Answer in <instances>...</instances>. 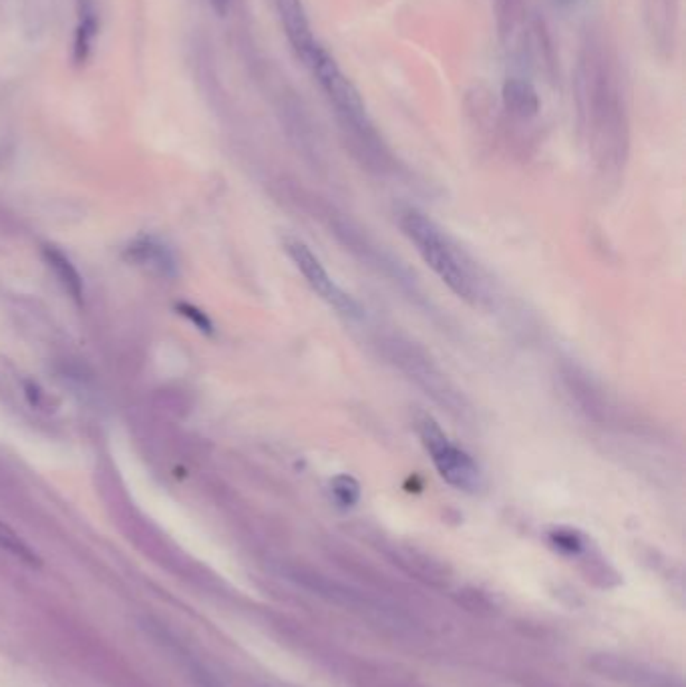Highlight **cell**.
I'll return each instance as SVG.
<instances>
[{"label":"cell","instance_id":"4","mask_svg":"<svg viewBox=\"0 0 686 687\" xmlns=\"http://www.w3.org/2000/svg\"><path fill=\"white\" fill-rule=\"evenodd\" d=\"M284 248L290 255V260L294 261V266L301 270V274L308 281V286L312 288V292L324 299L330 307H334L338 314L347 316L350 320H358L363 316V307L358 306L357 299L353 296H348L345 289H342L337 281H334L327 268L322 266V261L316 258L312 250L301 240H294L290 237L286 240Z\"/></svg>","mask_w":686,"mask_h":687},{"label":"cell","instance_id":"11","mask_svg":"<svg viewBox=\"0 0 686 687\" xmlns=\"http://www.w3.org/2000/svg\"><path fill=\"white\" fill-rule=\"evenodd\" d=\"M129 253L137 263L149 266V268H157L160 271H163V274L167 270L173 268V260L170 252L165 250V245L155 243L153 240H144V242L134 243L129 248Z\"/></svg>","mask_w":686,"mask_h":687},{"label":"cell","instance_id":"7","mask_svg":"<svg viewBox=\"0 0 686 687\" xmlns=\"http://www.w3.org/2000/svg\"><path fill=\"white\" fill-rule=\"evenodd\" d=\"M97 31H99V14H97L95 0H79V23L73 41L75 65L81 67L89 60Z\"/></svg>","mask_w":686,"mask_h":687},{"label":"cell","instance_id":"10","mask_svg":"<svg viewBox=\"0 0 686 687\" xmlns=\"http://www.w3.org/2000/svg\"><path fill=\"white\" fill-rule=\"evenodd\" d=\"M525 0H496V24L501 42L514 37L517 26L524 21Z\"/></svg>","mask_w":686,"mask_h":687},{"label":"cell","instance_id":"12","mask_svg":"<svg viewBox=\"0 0 686 687\" xmlns=\"http://www.w3.org/2000/svg\"><path fill=\"white\" fill-rule=\"evenodd\" d=\"M0 549L8 551L14 557H19L21 561L29 563V565H39V557L34 554L29 547H26L24 541L14 531H11L3 521H0Z\"/></svg>","mask_w":686,"mask_h":687},{"label":"cell","instance_id":"2","mask_svg":"<svg viewBox=\"0 0 686 687\" xmlns=\"http://www.w3.org/2000/svg\"><path fill=\"white\" fill-rule=\"evenodd\" d=\"M302 63L311 70L316 83L320 85V89L332 103V107L337 109L342 125L353 131L360 141H371L375 137V131L371 127V121H368L363 96H360L357 85L340 69L337 59L319 42L308 52Z\"/></svg>","mask_w":686,"mask_h":687},{"label":"cell","instance_id":"13","mask_svg":"<svg viewBox=\"0 0 686 687\" xmlns=\"http://www.w3.org/2000/svg\"><path fill=\"white\" fill-rule=\"evenodd\" d=\"M330 495L340 507H353L360 499V487L348 474H338V477H334L330 482Z\"/></svg>","mask_w":686,"mask_h":687},{"label":"cell","instance_id":"1","mask_svg":"<svg viewBox=\"0 0 686 687\" xmlns=\"http://www.w3.org/2000/svg\"><path fill=\"white\" fill-rule=\"evenodd\" d=\"M403 234L415 245L421 258L433 270V274L463 299L475 298V281L459 253L431 219L417 209H404L399 219Z\"/></svg>","mask_w":686,"mask_h":687},{"label":"cell","instance_id":"14","mask_svg":"<svg viewBox=\"0 0 686 687\" xmlns=\"http://www.w3.org/2000/svg\"><path fill=\"white\" fill-rule=\"evenodd\" d=\"M209 5H212V8L219 16H224L227 8H230V0H209Z\"/></svg>","mask_w":686,"mask_h":687},{"label":"cell","instance_id":"8","mask_svg":"<svg viewBox=\"0 0 686 687\" xmlns=\"http://www.w3.org/2000/svg\"><path fill=\"white\" fill-rule=\"evenodd\" d=\"M525 42H527V55H530V63L540 70V73L548 75L550 78L553 77V70H556V59H553V47L550 41V34L545 31V26L542 21L533 19L527 24V34H525Z\"/></svg>","mask_w":686,"mask_h":687},{"label":"cell","instance_id":"5","mask_svg":"<svg viewBox=\"0 0 686 687\" xmlns=\"http://www.w3.org/2000/svg\"><path fill=\"white\" fill-rule=\"evenodd\" d=\"M276 11L290 47H292L298 59L304 60L308 52L319 45L304 3L302 0H276Z\"/></svg>","mask_w":686,"mask_h":687},{"label":"cell","instance_id":"6","mask_svg":"<svg viewBox=\"0 0 686 687\" xmlns=\"http://www.w3.org/2000/svg\"><path fill=\"white\" fill-rule=\"evenodd\" d=\"M501 101L505 111L515 119H533L542 109L540 93L532 81L524 77H509L501 87Z\"/></svg>","mask_w":686,"mask_h":687},{"label":"cell","instance_id":"9","mask_svg":"<svg viewBox=\"0 0 686 687\" xmlns=\"http://www.w3.org/2000/svg\"><path fill=\"white\" fill-rule=\"evenodd\" d=\"M45 261L47 266L52 270V274L57 276V279L63 284V288L69 292V296L79 299L81 302V298L85 294V286H83V279L81 276H79L77 268L71 263V260L67 258V255L63 252H59L57 248H45Z\"/></svg>","mask_w":686,"mask_h":687},{"label":"cell","instance_id":"3","mask_svg":"<svg viewBox=\"0 0 686 687\" xmlns=\"http://www.w3.org/2000/svg\"><path fill=\"white\" fill-rule=\"evenodd\" d=\"M417 433L435 464L439 477L447 484L468 492L481 489L483 479L477 463L459 446H455L433 418L427 417V414L421 417L417 420Z\"/></svg>","mask_w":686,"mask_h":687}]
</instances>
